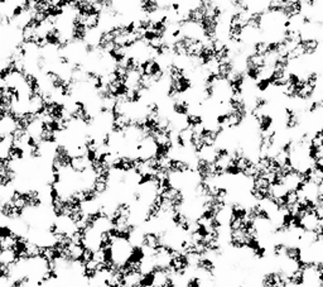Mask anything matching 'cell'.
<instances>
[{"mask_svg": "<svg viewBox=\"0 0 323 287\" xmlns=\"http://www.w3.org/2000/svg\"><path fill=\"white\" fill-rule=\"evenodd\" d=\"M9 253V242L0 241V258Z\"/></svg>", "mask_w": 323, "mask_h": 287, "instance_id": "cell-3", "label": "cell"}, {"mask_svg": "<svg viewBox=\"0 0 323 287\" xmlns=\"http://www.w3.org/2000/svg\"><path fill=\"white\" fill-rule=\"evenodd\" d=\"M10 161L7 159L5 156H0V170H2L3 167H5L7 165H9Z\"/></svg>", "mask_w": 323, "mask_h": 287, "instance_id": "cell-4", "label": "cell"}, {"mask_svg": "<svg viewBox=\"0 0 323 287\" xmlns=\"http://www.w3.org/2000/svg\"><path fill=\"white\" fill-rule=\"evenodd\" d=\"M5 157L13 163H22L27 161V149L23 146L14 143H8Z\"/></svg>", "mask_w": 323, "mask_h": 287, "instance_id": "cell-1", "label": "cell"}, {"mask_svg": "<svg viewBox=\"0 0 323 287\" xmlns=\"http://www.w3.org/2000/svg\"><path fill=\"white\" fill-rule=\"evenodd\" d=\"M15 230L13 228L12 223L8 222H2L0 223V241L9 242L12 239V237L14 236Z\"/></svg>", "mask_w": 323, "mask_h": 287, "instance_id": "cell-2", "label": "cell"}, {"mask_svg": "<svg viewBox=\"0 0 323 287\" xmlns=\"http://www.w3.org/2000/svg\"><path fill=\"white\" fill-rule=\"evenodd\" d=\"M7 192L8 191H3L2 189H0V201H2V200H4L5 197H7Z\"/></svg>", "mask_w": 323, "mask_h": 287, "instance_id": "cell-5", "label": "cell"}, {"mask_svg": "<svg viewBox=\"0 0 323 287\" xmlns=\"http://www.w3.org/2000/svg\"><path fill=\"white\" fill-rule=\"evenodd\" d=\"M0 223H2V219H0Z\"/></svg>", "mask_w": 323, "mask_h": 287, "instance_id": "cell-6", "label": "cell"}]
</instances>
